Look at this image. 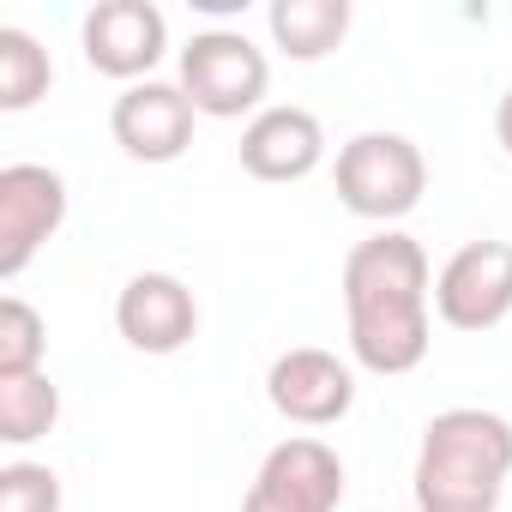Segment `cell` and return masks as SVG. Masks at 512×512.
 <instances>
[{
  "mask_svg": "<svg viewBox=\"0 0 512 512\" xmlns=\"http://www.w3.org/2000/svg\"><path fill=\"white\" fill-rule=\"evenodd\" d=\"M266 398L296 428H332L356 404V368L320 344H296L266 368Z\"/></svg>",
  "mask_w": 512,
  "mask_h": 512,
  "instance_id": "9",
  "label": "cell"
},
{
  "mask_svg": "<svg viewBox=\"0 0 512 512\" xmlns=\"http://www.w3.org/2000/svg\"><path fill=\"white\" fill-rule=\"evenodd\" d=\"M272 43L290 61H326L350 37V0H272Z\"/></svg>",
  "mask_w": 512,
  "mask_h": 512,
  "instance_id": "13",
  "label": "cell"
},
{
  "mask_svg": "<svg viewBox=\"0 0 512 512\" xmlns=\"http://www.w3.org/2000/svg\"><path fill=\"white\" fill-rule=\"evenodd\" d=\"M241 169L253 181H308L326 163V127L314 109L272 103L241 127Z\"/></svg>",
  "mask_w": 512,
  "mask_h": 512,
  "instance_id": "12",
  "label": "cell"
},
{
  "mask_svg": "<svg viewBox=\"0 0 512 512\" xmlns=\"http://www.w3.org/2000/svg\"><path fill=\"white\" fill-rule=\"evenodd\" d=\"M199 115L211 121H241L260 115L266 85H272V61L266 49H253L241 31H199L181 49V79H175Z\"/></svg>",
  "mask_w": 512,
  "mask_h": 512,
  "instance_id": "4",
  "label": "cell"
},
{
  "mask_svg": "<svg viewBox=\"0 0 512 512\" xmlns=\"http://www.w3.org/2000/svg\"><path fill=\"white\" fill-rule=\"evenodd\" d=\"M193 97L169 79H145V85H127L109 109V133L115 145L133 157V163H175L187 145H193Z\"/></svg>",
  "mask_w": 512,
  "mask_h": 512,
  "instance_id": "10",
  "label": "cell"
},
{
  "mask_svg": "<svg viewBox=\"0 0 512 512\" xmlns=\"http://www.w3.org/2000/svg\"><path fill=\"white\" fill-rule=\"evenodd\" d=\"M494 139H500V151L512 157V91L494 103Z\"/></svg>",
  "mask_w": 512,
  "mask_h": 512,
  "instance_id": "18",
  "label": "cell"
},
{
  "mask_svg": "<svg viewBox=\"0 0 512 512\" xmlns=\"http://www.w3.org/2000/svg\"><path fill=\"white\" fill-rule=\"evenodd\" d=\"M55 422H61V386L49 374L0 380V440L7 446H37Z\"/></svg>",
  "mask_w": 512,
  "mask_h": 512,
  "instance_id": "15",
  "label": "cell"
},
{
  "mask_svg": "<svg viewBox=\"0 0 512 512\" xmlns=\"http://www.w3.org/2000/svg\"><path fill=\"white\" fill-rule=\"evenodd\" d=\"M115 332L139 356H175L199 332V302L175 272H139L115 296Z\"/></svg>",
  "mask_w": 512,
  "mask_h": 512,
  "instance_id": "11",
  "label": "cell"
},
{
  "mask_svg": "<svg viewBox=\"0 0 512 512\" xmlns=\"http://www.w3.org/2000/svg\"><path fill=\"white\" fill-rule=\"evenodd\" d=\"M434 314L452 332H494L512 314V241H464L434 272Z\"/></svg>",
  "mask_w": 512,
  "mask_h": 512,
  "instance_id": "7",
  "label": "cell"
},
{
  "mask_svg": "<svg viewBox=\"0 0 512 512\" xmlns=\"http://www.w3.org/2000/svg\"><path fill=\"white\" fill-rule=\"evenodd\" d=\"M0 512H61V476L49 464H0Z\"/></svg>",
  "mask_w": 512,
  "mask_h": 512,
  "instance_id": "17",
  "label": "cell"
},
{
  "mask_svg": "<svg viewBox=\"0 0 512 512\" xmlns=\"http://www.w3.org/2000/svg\"><path fill=\"white\" fill-rule=\"evenodd\" d=\"M79 49L103 79L145 85L151 67L169 55V19L151 0H97L79 25Z\"/></svg>",
  "mask_w": 512,
  "mask_h": 512,
  "instance_id": "8",
  "label": "cell"
},
{
  "mask_svg": "<svg viewBox=\"0 0 512 512\" xmlns=\"http://www.w3.org/2000/svg\"><path fill=\"white\" fill-rule=\"evenodd\" d=\"M344 314L356 368L398 380L428 362L434 344V266L416 235L380 229L344 253Z\"/></svg>",
  "mask_w": 512,
  "mask_h": 512,
  "instance_id": "1",
  "label": "cell"
},
{
  "mask_svg": "<svg viewBox=\"0 0 512 512\" xmlns=\"http://www.w3.org/2000/svg\"><path fill=\"white\" fill-rule=\"evenodd\" d=\"M67 223V175L49 163L0 169V278H25V266Z\"/></svg>",
  "mask_w": 512,
  "mask_h": 512,
  "instance_id": "6",
  "label": "cell"
},
{
  "mask_svg": "<svg viewBox=\"0 0 512 512\" xmlns=\"http://www.w3.org/2000/svg\"><path fill=\"white\" fill-rule=\"evenodd\" d=\"M338 506H344V458L314 434L278 440L241 500V512H338Z\"/></svg>",
  "mask_w": 512,
  "mask_h": 512,
  "instance_id": "5",
  "label": "cell"
},
{
  "mask_svg": "<svg viewBox=\"0 0 512 512\" xmlns=\"http://www.w3.org/2000/svg\"><path fill=\"white\" fill-rule=\"evenodd\" d=\"M332 181H338L344 211L392 229L398 217H410L422 205V193H428V157L404 133H356L338 151Z\"/></svg>",
  "mask_w": 512,
  "mask_h": 512,
  "instance_id": "3",
  "label": "cell"
},
{
  "mask_svg": "<svg viewBox=\"0 0 512 512\" xmlns=\"http://www.w3.org/2000/svg\"><path fill=\"white\" fill-rule=\"evenodd\" d=\"M49 356V326L25 296L0 302V380H19V374H43Z\"/></svg>",
  "mask_w": 512,
  "mask_h": 512,
  "instance_id": "16",
  "label": "cell"
},
{
  "mask_svg": "<svg viewBox=\"0 0 512 512\" xmlns=\"http://www.w3.org/2000/svg\"><path fill=\"white\" fill-rule=\"evenodd\" d=\"M49 85H55L49 49H43L31 31H19V25H0V109L19 115V109L43 103Z\"/></svg>",
  "mask_w": 512,
  "mask_h": 512,
  "instance_id": "14",
  "label": "cell"
},
{
  "mask_svg": "<svg viewBox=\"0 0 512 512\" xmlns=\"http://www.w3.org/2000/svg\"><path fill=\"white\" fill-rule=\"evenodd\" d=\"M512 476V422L482 404L440 410L422 428L410 494L416 512H500Z\"/></svg>",
  "mask_w": 512,
  "mask_h": 512,
  "instance_id": "2",
  "label": "cell"
}]
</instances>
